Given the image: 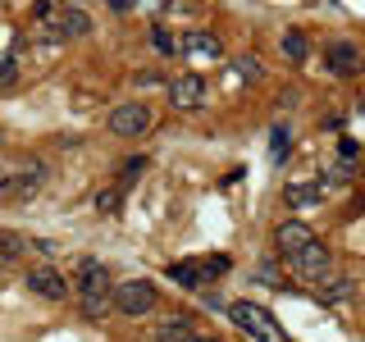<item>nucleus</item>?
I'll return each instance as SVG.
<instances>
[{
  "mask_svg": "<svg viewBox=\"0 0 365 342\" xmlns=\"http://www.w3.org/2000/svg\"><path fill=\"white\" fill-rule=\"evenodd\" d=\"M279 51L288 55V60H306V51H311V41H306V32H297V28H288L279 37Z\"/></svg>",
  "mask_w": 365,
  "mask_h": 342,
  "instance_id": "obj_16",
  "label": "nucleus"
},
{
  "mask_svg": "<svg viewBox=\"0 0 365 342\" xmlns=\"http://www.w3.org/2000/svg\"><path fill=\"white\" fill-rule=\"evenodd\" d=\"M288 155V128H274V160Z\"/></svg>",
  "mask_w": 365,
  "mask_h": 342,
  "instance_id": "obj_23",
  "label": "nucleus"
},
{
  "mask_svg": "<svg viewBox=\"0 0 365 342\" xmlns=\"http://www.w3.org/2000/svg\"><path fill=\"white\" fill-rule=\"evenodd\" d=\"M41 23V32L37 37L41 41H78V37H87L91 32V19H87V9L83 5H55Z\"/></svg>",
  "mask_w": 365,
  "mask_h": 342,
  "instance_id": "obj_2",
  "label": "nucleus"
},
{
  "mask_svg": "<svg viewBox=\"0 0 365 342\" xmlns=\"http://www.w3.org/2000/svg\"><path fill=\"white\" fill-rule=\"evenodd\" d=\"M142 5H146V9H151V14H160V9H165V5H169V0H142Z\"/></svg>",
  "mask_w": 365,
  "mask_h": 342,
  "instance_id": "obj_25",
  "label": "nucleus"
},
{
  "mask_svg": "<svg viewBox=\"0 0 365 342\" xmlns=\"http://www.w3.org/2000/svg\"><path fill=\"white\" fill-rule=\"evenodd\" d=\"M23 251H32L28 237H19V233H5V237H0V256H5V260H19Z\"/></svg>",
  "mask_w": 365,
  "mask_h": 342,
  "instance_id": "obj_20",
  "label": "nucleus"
},
{
  "mask_svg": "<svg viewBox=\"0 0 365 342\" xmlns=\"http://www.w3.org/2000/svg\"><path fill=\"white\" fill-rule=\"evenodd\" d=\"M178 51L182 55H197V60H224V46L215 32H182V41H178Z\"/></svg>",
  "mask_w": 365,
  "mask_h": 342,
  "instance_id": "obj_11",
  "label": "nucleus"
},
{
  "mask_svg": "<svg viewBox=\"0 0 365 342\" xmlns=\"http://www.w3.org/2000/svg\"><path fill=\"white\" fill-rule=\"evenodd\" d=\"M123 192H128V182H123V178H119V182H110V187H101V192H96V210L114 219V214L123 210Z\"/></svg>",
  "mask_w": 365,
  "mask_h": 342,
  "instance_id": "obj_14",
  "label": "nucleus"
},
{
  "mask_svg": "<svg viewBox=\"0 0 365 342\" xmlns=\"http://www.w3.org/2000/svg\"><path fill=\"white\" fill-rule=\"evenodd\" d=\"M155 338L160 342H192V338H197V324H192L187 315H169L165 324L155 328Z\"/></svg>",
  "mask_w": 365,
  "mask_h": 342,
  "instance_id": "obj_13",
  "label": "nucleus"
},
{
  "mask_svg": "<svg viewBox=\"0 0 365 342\" xmlns=\"http://www.w3.org/2000/svg\"><path fill=\"white\" fill-rule=\"evenodd\" d=\"M192 342H220V338H192Z\"/></svg>",
  "mask_w": 365,
  "mask_h": 342,
  "instance_id": "obj_27",
  "label": "nucleus"
},
{
  "mask_svg": "<svg viewBox=\"0 0 365 342\" xmlns=\"http://www.w3.org/2000/svg\"><path fill=\"white\" fill-rule=\"evenodd\" d=\"M324 64H329V73H338V78H356L361 73V51L351 41H329Z\"/></svg>",
  "mask_w": 365,
  "mask_h": 342,
  "instance_id": "obj_8",
  "label": "nucleus"
},
{
  "mask_svg": "<svg viewBox=\"0 0 365 342\" xmlns=\"http://www.w3.org/2000/svg\"><path fill=\"white\" fill-rule=\"evenodd\" d=\"M361 114H365V96H361Z\"/></svg>",
  "mask_w": 365,
  "mask_h": 342,
  "instance_id": "obj_30",
  "label": "nucleus"
},
{
  "mask_svg": "<svg viewBox=\"0 0 365 342\" xmlns=\"http://www.w3.org/2000/svg\"><path fill=\"white\" fill-rule=\"evenodd\" d=\"M279 260L297 274V279H306V283H319V279H329V274H334V251L319 242V237H315L311 247L292 251V256H279Z\"/></svg>",
  "mask_w": 365,
  "mask_h": 342,
  "instance_id": "obj_4",
  "label": "nucleus"
},
{
  "mask_svg": "<svg viewBox=\"0 0 365 342\" xmlns=\"http://www.w3.org/2000/svg\"><path fill=\"white\" fill-rule=\"evenodd\" d=\"M283 201H288L292 210L319 205V201H324V182H288V187H283Z\"/></svg>",
  "mask_w": 365,
  "mask_h": 342,
  "instance_id": "obj_12",
  "label": "nucleus"
},
{
  "mask_svg": "<svg viewBox=\"0 0 365 342\" xmlns=\"http://www.w3.org/2000/svg\"><path fill=\"white\" fill-rule=\"evenodd\" d=\"M64 5H83V0H64Z\"/></svg>",
  "mask_w": 365,
  "mask_h": 342,
  "instance_id": "obj_29",
  "label": "nucleus"
},
{
  "mask_svg": "<svg viewBox=\"0 0 365 342\" xmlns=\"http://www.w3.org/2000/svg\"><path fill=\"white\" fill-rule=\"evenodd\" d=\"M106 5H110V9H133L137 0H106Z\"/></svg>",
  "mask_w": 365,
  "mask_h": 342,
  "instance_id": "obj_26",
  "label": "nucleus"
},
{
  "mask_svg": "<svg viewBox=\"0 0 365 342\" xmlns=\"http://www.w3.org/2000/svg\"><path fill=\"white\" fill-rule=\"evenodd\" d=\"M78 296H83V311L96 319L114 306V288H110V269L101 265L96 256H83L78 260Z\"/></svg>",
  "mask_w": 365,
  "mask_h": 342,
  "instance_id": "obj_1",
  "label": "nucleus"
},
{
  "mask_svg": "<svg viewBox=\"0 0 365 342\" xmlns=\"http://www.w3.org/2000/svg\"><path fill=\"white\" fill-rule=\"evenodd\" d=\"M197 265H201V279H205V283H210V279H224V274H228V269H233V260H228V256H224V251H215V256H201V260H197Z\"/></svg>",
  "mask_w": 365,
  "mask_h": 342,
  "instance_id": "obj_17",
  "label": "nucleus"
},
{
  "mask_svg": "<svg viewBox=\"0 0 365 342\" xmlns=\"http://www.w3.org/2000/svg\"><path fill=\"white\" fill-rule=\"evenodd\" d=\"M0 5H5V0H0Z\"/></svg>",
  "mask_w": 365,
  "mask_h": 342,
  "instance_id": "obj_31",
  "label": "nucleus"
},
{
  "mask_svg": "<svg viewBox=\"0 0 365 342\" xmlns=\"http://www.w3.org/2000/svg\"><path fill=\"white\" fill-rule=\"evenodd\" d=\"M228 319H233L247 338H256V342H288V333L279 328V319H274L265 306H256V301H233L228 306Z\"/></svg>",
  "mask_w": 365,
  "mask_h": 342,
  "instance_id": "obj_3",
  "label": "nucleus"
},
{
  "mask_svg": "<svg viewBox=\"0 0 365 342\" xmlns=\"http://www.w3.org/2000/svg\"><path fill=\"white\" fill-rule=\"evenodd\" d=\"M146 128H151V110L137 105V100L110 110V133H114V137H142Z\"/></svg>",
  "mask_w": 365,
  "mask_h": 342,
  "instance_id": "obj_7",
  "label": "nucleus"
},
{
  "mask_svg": "<svg viewBox=\"0 0 365 342\" xmlns=\"http://www.w3.org/2000/svg\"><path fill=\"white\" fill-rule=\"evenodd\" d=\"M28 288L37 292V296H46V301H64V296H68L64 274L51 269V265H37V269H32V274H28Z\"/></svg>",
  "mask_w": 365,
  "mask_h": 342,
  "instance_id": "obj_9",
  "label": "nucleus"
},
{
  "mask_svg": "<svg viewBox=\"0 0 365 342\" xmlns=\"http://www.w3.org/2000/svg\"><path fill=\"white\" fill-rule=\"evenodd\" d=\"M151 46L160 55H178V41H174V32H165V28H151Z\"/></svg>",
  "mask_w": 365,
  "mask_h": 342,
  "instance_id": "obj_21",
  "label": "nucleus"
},
{
  "mask_svg": "<svg viewBox=\"0 0 365 342\" xmlns=\"http://www.w3.org/2000/svg\"><path fill=\"white\" fill-rule=\"evenodd\" d=\"M155 306V283L151 279H128L114 288V311L119 315H146Z\"/></svg>",
  "mask_w": 365,
  "mask_h": 342,
  "instance_id": "obj_5",
  "label": "nucleus"
},
{
  "mask_svg": "<svg viewBox=\"0 0 365 342\" xmlns=\"http://www.w3.org/2000/svg\"><path fill=\"white\" fill-rule=\"evenodd\" d=\"M165 87H169L174 110H201L205 105V78L201 73H174Z\"/></svg>",
  "mask_w": 365,
  "mask_h": 342,
  "instance_id": "obj_6",
  "label": "nucleus"
},
{
  "mask_svg": "<svg viewBox=\"0 0 365 342\" xmlns=\"http://www.w3.org/2000/svg\"><path fill=\"white\" fill-rule=\"evenodd\" d=\"M233 73H237V83H256L265 68H260V60H251V55H237V60H233Z\"/></svg>",
  "mask_w": 365,
  "mask_h": 342,
  "instance_id": "obj_19",
  "label": "nucleus"
},
{
  "mask_svg": "<svg viewBox=\"0 0 365 342\" xmlns=\"http://www.w3.org/2000/svg\"><path fill=\"white\" fill-rule=\"evenodd\" d=\"M14 73H19V64H14V60L0 64V87H14Z\"/></svg>",
  "mask_w": 365,
  "mask_h": 342,
  "instance_id": "obj_24",
  "label": "nucleus"
},
{
  "mask_svg": "<svg viewBox=\"0 0 365 342\" xmlns=\"http://www.w3.org/2000/svg\"><path fill=\"white\" fill-rule=\"evenodd\" d=\"M133 83H137V87H160L165 78H160L155 68H142V73H133Z\"/></svg>",
  "mask_w": 365,
  "mask_h": 342,
  "instance_id": "obj_22",
  "label": "nucleus"
},
{
  "mask_svg": "<svg viewBox=\"0 0 365 342\" xmlns=\"http://www.w3.org/2000/svg\"><path fill=\"white\" fill-rule=\"evenodd\" d=\"M0 192H5V169H0Z\"/></svg>",
  "mask_w": 365,
  "mask_h": 342,
  "instance_id": "obj_28",
  "label": "nucleus"
},
{
  "mask_svg": "<svg viewBox=\"0 0 365 342\" xmlns=\"http://www.w3.org/2000/svg\"><path fill=\"white\" fill-rule=\"evenodd\" d=\"M311 242H315V233L302 219H283L279 228H274V247H279V256H292V251H302Z\"/></svg>",
  "mask_w": 365,
  "mask_h": 342,
  "instance_id": "obj_10",
  "label": "nucleus"
},
{
  "mask_svg": "<svg viewBox=\"0 0 365 342\" xmlns=\"http://www.w3.org/2000/svg\"><path fill=\"white\" fill-rule=\"evenodd\" d=\"M169 279H174L178 288H192V292H197V288H205V279H201V265H197V260H182V265H169Z\"/></svg>",
  "mask_w": 365,
  "mask_h": 342,
  "instance_id": "obj_15",
  "label": "nucleus"
},
{
  "mask_svg": "<svg viewBox=\"0 0 365 342\" xmlns=\"http://www.w3.org/2000/svg\"><path fill=\"white\" fill-rule=\"evenodd\" d=\"M319 283H324V292H319L324 301H347V296L356 292V283H351V279H334V283H329V279H319Z\"/></svg>",
  "mask_w": 365,
  "mask_h": 342,
  "instance_id": "obj_18",
  "label": "nucleus"
}]
</instances>
